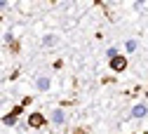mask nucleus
<instances>
[{
	"label": "nucleus",
	"instance_id": "obj_1",
	"mask_svg": "<svg viewBox=\"0 0 148 134\" xmlns=\"http://www.w3.org/2000/svg\"><path fill=\"white\" fill-rule=\"evenodd\" d=\"M28 127H33V129H40V127H45L47 125V118L42 115V113H38V111H35V113H31V115H28Z\"/></svg>",
	"mask_w": 148,
	"mask_h": 134
},
{
	"label": "nucleus",
	"instance_id": "obj_2",
	"mask_svg": "<svg viewBox=\"0 0 148 134\" xmlns=\"http://www.w3.org/2000/svg\"><path fill=\"white\" fill-rule=\"evenodd\" d=\"M21 111H24V106H14V108L7 113V115L3 118V122H5L7 127H14V125H16V118H19V113H21Z\"/></svg>",
	"mask_w": 148,
	"mask_h": 134
},
{
	"label": "nucleus",
	"instance_id": "obj_3",
	"mask_svg": "<svg viewBox=\"0 0 148 134\" xmlns=\"http://www.w3.org/2000/svg\"><path fill=\"white\" fill-rule=\"evenodd\" d=\"M125 68H127V56L118 54L115 59H110V71H115V73H122Z\"/></svg>",
	"mask_w": 148,
	"mask_h": 134
},
{
	"label": "nucleus",
	"instance_id": "obj_4",
	"mask_svg": "<svg viewBox=\"0 0 148 134\" xmlns=\"http://www.w3.org/2000/svg\"><path fill=\"white\" fill-rule=\"evenodd\" d=\"M146 115H148V106H146V104H136V106L132 108V118L141 120V118H146Z\"/></svg>",
	"mask_w": 148,
	"mask_h": 134
},
{
	"label": "nucleus",
	"instance_id": "obj_5",
	"mask_svg": "<svg viewBox=\"0 0 148 134\" xmlns=\"http://www.w3.org/2000/svg\"><path fill=\"white\" fill-rule=\"evenodd\" d=\"M64 120H66V115H64L61 106H59V108H54V111H52V122H54V125H61Z\"/></svg>",
	"mask_w": 148,
	"mask_h": 134
},
{
	"label": "nucleus",
	"instance_id": "obj_6",
	"mask_svg": "<svg viewBox=\"0 0 148 134\" xmlns=\"http://www.w3.org/2000/svg\"><path fill=\"white\" fill-rule=\"evenodd\" d=\"M35 87H38V89H49V78H47V75H40V78L38 80H35Z\"/></svg>",
	"mask_w": 148,
	"mask_h": 134
},
{
	"label": "nucleus",
	"instance_id": "obj_7",
	"mask_svg": "<svg viewBox=\"0 0 148 134\" xmlns=\"http://www.w3.org/2000/svg\"><path fill=\"white\" fill-rule=\"evenodd\" d=\"M42 45H45V47L57 45V35H45V38H42Z\"/></svg>",
	"mask_w": 148,
	"mask_h": 134
},
{
	"label": "nucleus",
	"instance_id": "obj_8",
	"mask_svg": "<svg viewBox=\"0 0 148 134\" xmlns=\"http://www.w3.org/2000/svg\"><path fill=\"white\" fill-rule=\"evenodd\" d=\"M118 54H120V52H118V47H108V49H106V56H108V61H110V59H115Z\"/></svg>",
	"mask_w": 148,
	"mask_h": 134
},
{
	"label": "nucleus",
	"instance_id": "obj_9",
	"mask_svg": "<svg viewBox=\"0 0 148 134\" xmlns=\"http://www.w3.org/2000/svg\"><path fill=\"white\" fill-rule=\"evenodd\" d=\"M125 47H127V52H134V49H136V40H127Z\"/></svg>",
	"mask_w": 148,
	"mask_h": 134
},
{
	"label": "nucleus",
	"instance_id": "obj_10",
	"mask_svg": "<svg viewBox=\"0 0 148 134\" xmlns=\"http://www.w3.org/2000/svg\"><path fill=\"white\" fill-rule=\"evenodd\" d=\"M5 43H7V45H12V43H16V40H14V35H12V33H5Z\"/></svg>",
	"mask_w": 148,
	"mask_h": 134
},
{
	"label": "nucleus",
	"instance_id": "obj_11",
	"mask_svg": "<svg viewBox=\"0 0 148 134\" xmlns=\"http://www.w3.org/2000/svg\"><path fill=\"white\" fill-rule=\"evenodd\" d=\"M73 134H87V129H85V127H78L75 132H73Z\"/></svg>",
	"mask_w": 148,
	"mask_h": 134
},
{
	"label": "nucleus",
	"instance_id": "obj_12",
	"mask_svg": "<svg viewBox=\"0 0 148 134\" xmlns=\"http://www.w3.org/2000/svg\"><path fill=\"white\" fill-rule=\"evenodd\" d=\"M7 5H10V3H7V0H0V10H5Z\"/></svg>",
	"mask_w": 148,
	"mask_h": 134
},
{
	"label": "nucleus",
	"instance_id": "obj_13",
	"mask_svg": "<svg viewBox=\"0 0 148 134\" xmlns=\"http://www.w3.org/2000/svg\"><path fill=\"white\" fill-rule=\"evenodd\" d=\"M0 19H3V16H0Z\"/></svg>",
	"mask_w": 148,
	"mask_h": 134
}]
</instances>
